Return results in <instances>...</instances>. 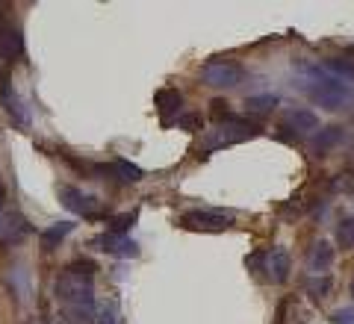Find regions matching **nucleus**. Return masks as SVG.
Wrapping results in <instances>:
<instances>
[{
	"label": "nucleus",
	"mask_w": 354,
	"mask_h": 324,
	"mask_svg": "<svg viewBox=\"0 0 354 324\" xmlns=\"http://www.w3.org/2000/svg\"><path fill=\"white\" fill-rule=\"evenodd\" d=\"M53 295H57L68 324H95V263L77 260L65 265L53 283Z\"/></svg>",
	"instance_id": "f257e3e1"
},
{
	"label": "nucleus",
	"mask_w": 354,
	"mask_h": 324,
	"mask_svg": "<svg viewBox=\"0 0 354 324\" xmlns=\"http://www.w3.org/2000/svg\"><path fill=\"white\" fill-rule=\"evenodd\" d=\"M301 88L307 92V97L313 100V104L330 109V113H337V109H342L346 104L354 100V86L330 77L325 68H307Z\"/></svg>",
	"instance_id": "f03ea898"
},
{
	"label": "nucleus",
	"mask_w": 354,
	"mask_h": 324,
	"mask_svg": "<svg viewBox=\"0 0 354 324\" xmlns=\"http://www.w3.org/2000/svg\"><path fill=\"white\" fill-rule=\"evenodd\" d=\"M254 136H260V127L251 124V121L239 118V115H227L225 121H218L213 130H207L204 136V153H213L221 148H230V144H239V142H248Z\"/></svg>",
	"instance_id": "7ed1b4c3"
},
{
	"label": "nucleus",
	"mask_w": 354,
	"mask_h": 324,
	"mask_svg": "<svg viewBox=\"0 0 354 324\" xmlns=\"http://www.w3.org/2000/svg\"><path fill=\"white\" fill-rule=\"evenodd\" d=\"M245 80V68L230 59H213L201 68V83L209 88H234Z\"/></svg>",
	"instance_id": "20e7f679"
},
{
	"label": "nucleus",
	"mask_w": 354,
	"mask_h": 324,
	"mask_svg": "<svg viewBox=\"0 0 354 324\" xmlns=\"http://www.w3.org/2000/svg\"><path fill=\"white\" fill-rule=\"evenodd\" d=\"M180 227L201 230V233H221L234 227V216L225 209H189L180 216Z\"/></svg>",
	"instance_id": "39448f33"
},
{
	"label": "nucleus",
	"mask_w": 354,
	"mask_h": 324,
	"mask_svg": "<svg viewBox=\"0 0 354 324\" xmlns=\"http://www.w3.org/2000/svg\"><path fill=\"white\" fill-rule=\"evenodd\" d=\"M59 200L62 207L74 212V216H83V218H101V200H97L95 195H83L80 189L74 186H59Z\"/></svg>",
	"instance_id": "423d86ee"
},
{
	"label": "nucleus",
	"mask_w": 354,
	"mask_h": 324,
	"mask_svg": "<svg viewBox=\"0 0 354 324\" xmlns=\"http://www.w3.org/2000/svg\"><path fill=\"white\" fill-rule=\"evenodd\" d=\"M0 106L6 109V115L12 118V124L18 127H30V113H27V106H24V100H21L18 95V88L12 86V80H9L6 74H0Z\"/></svg>",
	"instance_id": "0eeeda50"
},
{
	"label": "nucleus",
	"mask_w": 354,
	"mask_h": 324,
	"mask_svg": "<svg viewBox=\"0 0 354 324\" xmlns=\"http://www.w3.org/2000/svg\"><path fill=\"white\" fill-rule=\"evenodd\" d=\"M27 236H32V225L21 216L18 209L12 212H0V242L3 245H18V242H24Z\"/></svg>",
	"instance_id": "6e6552de"
},
{
	"label": "nucleus",
	"mask_w": 354,
	"mask_h": 324,
	"mask_svg": "<svg viewBox=\"0 0 354 324\" xmlns=\"http://www.w3.org/2000/svg\"><path fill=\"white\" fill-rule=\"evenodd\" d=\"M0 57L6 62L24 57V36H21V30L12 21H6L3 12H0Z\"/></svg>",
	"instance_id": "1a4fd4ad"
},
{
	"label": "nucleus",
	"mask_w": 354,
	"mask_h": 324,
	"mask_svg": "<svg viewBox=\"0 0 354 324\" xmlns=\"http://www.w3.org/2000/svg\"><path fill=\"white\" fill-rule=\"evenodd\" d=\"M92 248L104 254H115V256H139V245L130 236H118V233H101V236H95Z\"/></svg>",
	"instance_id": "9d476101"
},
{
	"label": "nucleus",
	"mask_w": 354,
	"mask_h": 324,
	"mask_svg": "<svg viewBox=\"0 0 354 324\" xmlns=\"http://www.w3.org/2000/svg\"><path fill=\"white\" fill-rule=\"evenodd\" d=\"M153 104H157V113L162 118V127H171L177 118H180V106H183V95L177 92V88H160L157 97H153Z\"/></svg>",
	"instance_id": "9b49d317"
},
{
	"label": "nucleus",
	"mask_w": 354,
	"mask_h": 324,
	"mask_svg": "<svg viewBox=\"0 0 354 324\" xmlns=\"http://www.w3.org/2000/svg\"><path fill=\"white\" fill-rule=\"evenodd\" d=\"M283 130L295 133V136H310V133H319V115L310 113V109H290L283 115Z\"/></svg>",
	"instance_id": "f8f14e48"
},
{
	"label": "nucleus",
	"mask_w": 354,
	"mask_h": 324,
	"mask_svg": "<svg viewBox=\"0 0 354 324\" xmlns=\"http://www.w3.org/2000/svg\"><path fill=\"white\" fill-rule=\"evenodd\" d=\"M266 271H269V280L278 283V286L290 280V271H292L290 251H286V248H274V251L266 254Z\"/></svg>",
	"instance_id": "ddd939ff"
},
{
	"label": "nucleus",
	"mask_w": 354,
	"mask_h": 324,
	"mask_svg": "<svg viewBox=\"0 0 354 324\" xmlns=\"http://www.w3.org/2000/svg\"><path fill=\"white\" fill-rule=\"evenodd\" d=\"M334 265V248H330V242L319 239L310 245V254H307V268L313 271V277H322L328 268Z\"/></svg>",
	"instance_id": "4468645a"
},
{
	"label": "nucleus",
	"mask_w": 354,
	"mask_h": 324,
	"mask_svg": "<svg viewBox=\"0 0 354 324\" xmlns=\"http://www.w3.org/2000/svg\"><path fill=\"white\" fill-rule=\"evenodd\" d=\"M95 171L97 174H109V177H115L118 183H127V186H133V183H139L142 177V169L139 165H133V162H127V160H115L113 165H95Z\"/></svg>",
	"instance_id": "2eb2a0df"
},
{
	"label": "nucleus",
	"mask_w": 354,
	"mask_h": 324,
	"mask_svg": "<svg viewBox=\"0 0 354 324\" xmlns=\"http://www.w3.org/2000/svg\"><path fill=\"white\" fill-rule=\"evenodd\" d=\"M74 221H53L50 227H44L41 233H39V242H41V248L44 251H57L59 245H62V239L65 236H71L74 233Z\"/></svg>",
	"instance_id": "dca6fc26"
},
{
	"label": "nucleus",
	"mask_w": 354,
	"mask_h": 324,
	"mask_svg": "<svg viewBox=\"0 0 354 324\" xmlns=\"http://www.w3.org/2000/svg\"><path fill=\"white\" fill-rule=\"evenodd\" d=\"M346 139V133H342V127H319V133H316V139H313V153L316 156H325L328 151H334L337 144Z\"/></svg>",
	"instance_id": "f3484780"
},
{
	"label": "nucleus",
	"mask_w": 354,
	"mask_h": 324,
	"mask_svg": "<svg viewBox=\"0 0 354 324\" xmlns=\"http://www.w3.org/2000/svg\"><path fill=\"white\" fill-rule=\"evenodd\" d=\"M322 68H325L330 77L342 80V83H354V62L346 59V57H330V59H325Z\"/></svg>",
	"instance_id": "a211bd4d"
},
{
	"label": "nucleus",
	"mask_w": 354,
	"mask_h": 324,
	"mask_svg": "<svg viewBox=\"0 0 354 324\" xmlns=\"http://www.w3.org/2000/svg\"><path fill=\"white\" fill-rule=\"evenodd\" d=\"M278 104H281L278 95H251L245 100V109H248V113H254V115H266V113H272Z\"/></svg>",
	"instance_id": "6ab92c4d"
},
{
	"label": "nucleus",
	"mask_w": 354,
	"mask_h": 324,
	"mask_svg": "<svg viewBox=\"0 0 354 324\" xmlns=\"http://www.w3.org/2000/svg\"><path fill=\"white\" fill-rule=\"evenodd\" d=\"M136 218H139V212H136V209H133V212H124V216H113V218L106 221V225H109L106 233H118V236H127L130 227L136 225Z\"/></svg>",
	"instance_id": "aec40b11"
},
{
	"label": "nucleus",
	"mask_w": 354,
	"mask_h": 324,
	"mask_svg": "<svg viewBox=\"0 0 354 324\" xmlns=\"http://www.w3.org/2000/svg\"><path fill=\"white\" fill-rule=\"evenodd\" d=\"M330 289H334V280H330L328 274L310 277V280H307V292H310V298H313V301H325L330 295Z\"/></svg>",
	"instance_id": "412c9836"
},
{
	"label": "nucleus",
	"mask_w": 354,
	"mask_h": 324,
	"mask_svg": "<svg viewBox=\"0 0 354 324\" xmlns=\"http://www.w3.org/2000/svg\"><path fill=\"white\" fill-rule=\"evenodd\" d=\"M337 245L342 251H354V218H342L337 225Z\"/></svg>",
	"instance_id": "4be33fe9"
},
{
	"label": "nucleus",
	"mask_w": 354,
	"mask_h": 324,
	"mask_svg": "<svg viewBox=\"0 0 354 324\" xmlns=\"http://www.w3.org/2000/svg\"><path fill=\"white\" fill-rule=\"evenodd\" d=\"M177 124H180L183 130L195 133V130H201V115H198V113H186V115L177 118Z\"/></svg>",
	"instance_id": "5701e85b"
},
{
	"label": "nucleus",
	"mask_w": 354,
	"mask_h": 324,
	"mask_svg": "<svg viewBox=\"0 0 354 324\" xmlns=\"http://www.w3.org/2000/svg\"><path fill=\"white\" fill-rule=\"evenodd\" d=\"M95 324H121V318L115 316V307H101L97 309Z\"/></svg>",
	"instance_id": "b1692460"
},
{
	"label": "nucleus",
	"mask_w": 354,
	"mask_h": 324,
	"mask_svg": "<svg viewBox=\"0 0 354 324\" xmlns=\"http://www.w3.org/2000/svg\"><path fill=\"white\" fill-rule=\"evenodd\" d=\"M330 324H354V307H342L334 312V318H330Z\"/></svg>",
	"instance_id": "393cba45"
},
{
	"label": "nucleus",
	"mask_w": 354,
	"mask_h": 324,
	"mask_svg": "<svg viewBox=\"0 0 354 324\" xmlns=\"http://www.w3.org/2000/svg\"><path fill=\"white\" fill-rule=\"evenodd\" d=\"M3 207H6V189L0 183V212H3Z\"/></svg>",
	"instance_id": "a878e982"
},
{
	"label": "nucleus",
	"mask_w": 354,
	"mask_h": 324,
	"mask_svg": "<svg viewBox=\"0 0 354 324\" xmlns=\"http://www.w3.org/2000/svg\"><path fill=\"white\" fill-rule=\"evenodd\" d=\"M351 295H354V283H351Z\"/></svg>",
	"instance_id": "bb28decb"
}]
</instances>
